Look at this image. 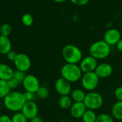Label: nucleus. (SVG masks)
<instances>
[{
    "label": "nucleus",
    "mask_w": 122,
    "mask_h": 122,
    "mask_svg": "<svg viewBox=\"0 0 122 122\" xmlns=\"http://www.w3.org/2000/svg\"><path fill=\"white\" fill-rule=\"evenodd\" d=\"M121 1H122V0H121Z\"/></svg>",
    "instance_id": "e433bc0d"
},
{
    "label": "nucleus",
    "mask_w": 122,
    "mask_h": 122,
    "mask_svg": "<svg viewBox=\"0 0 122 122\" xmlns=\"http://www.w3.org/2000/svg\"><path fill=\"white\" fill-rule=\"evenodd\" d=\"M122 39L121 32L117 29H108L104 35V41L107 42L109 46H114L119 42Z\"/></svg>",
    "instance_id": "9b49d317"
},
{
    "label": "nucleus",
    "mask_w": 122,
    "mask_h": 122,
    "mask_svg": "<svg viewBox=\"0 0 122 122\" xmlns=\"http://www.w3.org/2000/svg\"><path fill=\"white\" fill-rule=\"evenodd\" d=\"M11 92L7 81L0 80V99H4V98Z\"/></svg>",
    "instance_id": "412c9836"
},
{
    "label": "nucleus",
    "mask_w": 122,
    "mask_h": 122,
    "mask_svg": "<svg viewBox=\"0 0 122 122\" xmlns=\"http://www.w3.org/2000/svg\"><path fill=\"white\" fill-rule=\"evenodd\" d=\"M61 75L62 78L71 84L81 80L83 72L79 65L66 63L61 69Z\"/></svg>",
    "instance_id": "f03ea898"
},
{
    "label": "nucleus",
    "mask_w": 122,
    "mask_h": 122,
    "mask_svg": "<svg viewBox=\"0 0 122 122\" xmlns=\"http://www.w3.org/2000/svg\"><path fill=\"white\" fill-rule=\"evenodd\" d=\"M0 122H12L11 117L7 114H2L0 116Z\"/></svg>",
    "instance_id": "473e14b6"
},
{
    "label": "nucleus",
    "mask_w": 122,
    "mask_h": 122,
    "mask_svg": "<svg viewBox=\"0 0 122 122\" xmlns=\"http://www.w3.org/2000/svg\"><path fill=\"white\" fill-rule=\"evenodd\" d=\"M97 61V59H96L91 55L82 58L81 61L79 62V67L83 74L94 71L97 65L99 64Z\"/></svg>",
    "instance_id": "6e6552de"
},
{
    "label": "nucleus",
    "mask_w": 122,
    "mask_h": 122,
    "mask_svg": "<svg viewBox=\"0 0 122 122\" xmlns=\"http://www.w3.org/2000/svg\"><path fill=\"white\" fill-rule=\"evenodd\" d=\"M84 104L87 109L90 110H98L104 104V99L102 96L96 92H89L86 94L84 100Z\"/></svg>",
    "instance_id": "39448f33"
},
{
    "label": "nucleus",
    "mask_w": 122,
    "mask_h": 122,
    "mask_svg": "<svg viewBox=\"0 0 122 122\" xmlns=\"http://www.w3.org/2000/svg\"><path fill=\"white\" fill-rule=\"evenodd\" d=\"M36 95L39 98L44 99H46L49 97V89H48V88L46 86H40V87L39 88V89L36 92Z\"/></svg>",
    "instance_id": "4be33fe9"
},
{
    "label": "nucleus",
    "mask_w": 122,
    "mask_h": 122,
    "mask_svg": "<svg viewBox=\"0 0 122 122\" xmlns=\"http://www.w3.org/2000/svg\"><path fill=\"white\" fill-rule=\"evenodd\" d=\"M54 88L56 92L61 96L69 95L71 92V84L70 82L61 77L59 78L54 84Z\"/></svg>",
    "instance_id": "9d476101"
},
{
    "label": "nucleus",
    "mask_w": 122,
    "mask_h": 122,
    "mask_svg": "<svg viewBox=\"0 0 122 122\" xmlns=\"http://www.w3.org/2000/svg\"><path fill=\"white\" fill-rule=\"evenodd\" d=\"M11 121L12 122H27L28 119L21 112H19L14 114L11 117Z\"/></svg>",
    "instance_id": "a878e982"
},
{
    "label": "nucleus",
    "mask_w": 122,
    "mask_h": 122,
    "mask_svg": "<svg viewBox=\"0 0 122 122\" xmlns=\"http://www.w3.org/2000/svg\"><path fill=\"white\" fill-rule=\"evenodd\" d=\"M22 84L26 92H29L35 94L40 87V83L38 78L32 74L26 75Z\"/></svg>",
    "instance_id": "1a4fd4ad"
},
{
    "label": "nucleus",
    "mask_w": 122,
    "mask_h": 122,
    "mask_svg": "<svg viewBox=\"0 0 122 122\" xmlns=\"http://www.w3.org/2000/svg\"><path fill=\"white\" fill-rule=\"evenodd\" d=\"M21 22L24 26H30L32 25V24L34 22V18L30 14L26 13V14H23L21 16Z\"/></svg>",
    "instance_id": "393cba45"
},
{
    "label": "nucleus",
    "mask_w": 122,
    "mask_h": 122,
    "mask_svg": "<svg viewBox=\"0 0 122 122\" xmlns=\"http://www.w3.org/2000/svg\"><path fill=\"white\" fill-rule=\"evenodd\" d=\"M114 97L118 101H122V86H118L114 90Z\"/></svg>",
    "instance_id": "c756f323"
},
{
    "label": "nucleus",
    "mask_w": 122,
    "mask_h": 122,
    "mask_svg": "<svg viewBox=\"0 0 122 122\" xmlns=\"http://www.w3.org/2000/svg\"><path fill=\"white\" fill-rule=\"evenodd\" d=\"M117 49L119 51H121L122 52V38L119 41V42L117 44Z\"/></svg>",
    "instance_id": "72a5a7b5"
},
{
    "label": "nucleus",
    "mask_w": 122,
    "mask_h": 122,
    "mask_svg": "<svg viewBox=\"0 0 122 122\" xmlns=\"http://www.w3.org/2000/svg\"><path fill=\"white\" fill-rule=\"evenodd\" d=\"M14 69L8 64L1 63L0 64V80L8 81L13 78Z\"/></svg>",
    "instance_id": "2eb2a0df"
},
{
    "label": "nucleus",
    "mask_w": 122,
    "mask_h": 122,
    "mask_svg": "<svg viewBox=\"0 0 122 122\" xmlns=\"http://www.w3.org/2000/svg\"><path fill=\"white\" fill-rule=\"evenodd\" d=\"M24 94V97L25 98L26 102H34V99L36 98V94L35 93H32V92H26Z\"/></svg>",
    "instance_id": "c85d7f7f"
},
{
    "label": "nucleus",
    "mask_w": 122,
    "mask_h": 122,
    "mask_svg": "<svg viewBox=\"0 0 122 122\" xmlns=\"http://www.w3.org/2000/svg\"><path fill=\"white\" fill-rule=\"evenodd\" d=\"M99 78L94 71L83 74L81 79V84L83 89L86 91L94 92L98 86Z\"/></svg>",
    "instance_id": "423d86ee"
},
{
    "label": "nucleus",
    "mask_w": 122,
    "mask_h": 122,
    "mask_svg": "<svg viewBox=\"0 0 122 122\" xmlns=\"http://www.w3.org/2000/svg\"><path fill=\"white\" fill-rule=\"evenodd\" d=\"M86 107L84 102H74L69 109L71 116L74 119H81L86 111Z\"/></svg>",
    "instance_id": "4468645a"
},
{
    "label": "nucleus",
    "mask_w": 122,
    "mask_h": 122,
    "mask_svg": "<svg viewBox=\"0 0 122 122\" xmlns=\"http://www.w3.org/2000/svg\"><path fill=\"white\" fill-rule=\"evenodd\" d=\"M14 64L16 70L26 72L31 68V61L28 55L24 53H19L14 61Z\"/></svg>",
    "instance_id": "0eeeda50"
},
{
    "label": "nucleus",
    "mask_w": 122,
    "mask_h": 122,
    "mask_svg": "<svg viewBox=\"0 0 122 122\" xmlns=\"http://www.w3.org/2000/svg\"><path fill=\"white\" fill-rule=\"evenodd\" d=\"M96 122H114L112 116L108 114L102 113L97 115Z\"/></svg>",
    "instance_id": "b1692460"
},
{
    "label": "nucleus",
    "mask_w": 122,
    "mask_h": 122,
    "mask_svg": "<svg viewBox=\"0 0 122 122\" xmlns=\"http://www.w3.org/2000/svg\"><path fill=\"white\" fill-rule=\"evenodd\" d=\"M26 76L25 72L21 71H19V70H16L14 72V75H13V78H14L19 84L22 83L24 78Z\"/></svg>",
    "instance_id": "bb28decb"
},
{
    "label": "nucleus",
    "mask_w": 122,
    "mask_h": 122,
    "mask_svg": "<svg viewBox=\"0 0 122 122\" xmlns=\"http://www.w3.org/2000/svg\"><path fill=\"white\" fill-rule=\"evenodd\" d=\"M61 54L64 60L67 64H77L83 58V54L81 49L74 44L66 45L62 49Z\"/></svg>",
    "instance_id": "20e7f679"
},
{
    "label": "nucleus",
    "mask_w": 122,
    "mask_h": 122,
    "mask_svg": "<svg viewBox=\"0 0 122 122\" xmlns=\"http://www.w3.org/2000/svg\"><path fill=\"white\" fill-rule=\"evenodd\" d=\"M21 112L27 119L31 120L38 116L39 109L34 102H26L22 107Z\"/></svg>",
    "instance_id": "f8f14e48"
},
{
    "label": "nucleus",
    "mask_w": 122,
    "mask_h": 122,
    "mask_svg": "<svg viewBox=\"0 0 122 122\" xmlns=\"http://www.w3.org/2000/svg\"><path fill=\"white\" fill-rule=\"evenodd\" d=\"M70 1L76 6H84L88 4L89 0H70Z\"/></svg>",
    "instance_id": "2f4dec72"
},
{
    "label": "nucleus",
    "mask_w": 122,
    "mask_h": 122,
    "mask_svg": "<svg viewBox=\"0 0 122 122\" xmlns=\"http://www.w3.org/2000/svg\"><path fill=\"white\" fill-rule=\"evenodd\" d=\"M53 1L56 3H63V2L66 1V0H53Z\"/></svg>",
    "instance_id": "c9c22d12"
},
{
    "label": "nucleus",
    "mask_w": 122,
    "mask_h": 122,
    "mask_svg": "<svg viewBox=\"0 0 122 122\" xmlns=\"http://www.w3.org/2000/svg\"><path fill=\"white\" fill-rule=\"evenodd\" d=\"M69 95L61 96L59 99V106L62 109H69L73 102Z\"/></svg>",
    "instance_id": "6ab92c4d"
},
{
    "label": "nucleus",
    "mask_w": 122,
    "mask_h": 122,
    "mask_svg": "<svg viewBox=\"0 0 122 122\" xmlns=\"http://www.w3.org/2000/svg\"><path fill=\"white\" fill-rule=\"evenodd\" d=\"M111 53V46L104 40H99L94 42L89 47V54L97 60H102L107 58Z\"/></svg>",
    "instance_id": "7ed1b4c3"
},
{
    "label": "nucleus",
    "mask_w": 122,
    "mask_h": 122,
    "mask_svg": "<svg viewBox=\"0 0 122 122\" xmlns=\"http://www.w3.org/2000/svg\"><path fill=\"white\" fill-rule=\"evenodd\" d=\"M70 94L74 102H84L86 94L81 89H75L71 91Z\"/></svg>",
    "instance_id": "a211bd4d"
},
{
    "label": "nucleus",
    "mask_w": 122,
    "mask_h": 122,
    "mask_svg": "<svg viewBox=\"0 0 122 122\" xmlns=\"http://www.w3.org/2000/svg\"><path fill=\"white\" fill-rule=\"evenodd\" d=\"M11 50V42L8 36L0 34V54L6 55Z\"/></svg>",
    "instance_id": "dca6fc26"
},
{
    "label": "nucleus",
    "mask_w": 122,
    "mask_h": 122,
    "mask_svg": "<svg viewBox=\"0 0 122 122\" xmlns=\"http://www.w3.org/2000/svg\"><path fill=\"white\" fill-rule=\"evenodd\" d=\"M112 116L114 119L122 121V101H117L112 108Z\"/></svg>",
    "instance_id": "f3484780"
},
{
    "label": "nucleus",
    "mask_w": 122,
    "mask_h": 122,
    "mask_svg": "<svg viewBox=\"0 0 122 122\" xmlns=\"http://www.w3.org/2000/svg\"><path fill=\"white\" fill-rule=\"evenodd\" d=\"M94 72L99 79H106L112 74L113 68L109 63H101L97 65Z\"/></svg>",
    "instance_id": "ddd939ff"
},
{
    "label": "nucleus",
    "mask_w": 122,
    "mask_h": 122,
    "mask_svg": "<svg viewBox=\"0 0 122 122\" xmlns=\"http://www.w3.org/2000/svg\"><path fill=\"white\" fill-rule=\"evenodd\" d=\"M7 84H8V86H9V89H11V90H15L18 87V86L19 84V83L14 78H11L9 80H8Z\"/></svg>",
    "instance_id": "cd10ccee"
},
{
    "label": "nucleus",
    "mask_w": 122,
    "mask_h": 122,
    "mask_svg": "<svg viewBox=\"0 0 122 122\" xmlns=\"http://www.w3.org/2000/svg\"><path fill=\"white\" fill-rule=\"evenodd\" d=\"M31 122H44V121L41 117L37 116V117H34V119H31Z\"/></svg>",
    "instance_id": "f704fd0d"
},
{
    "label": "nucleus",
    "mask_w": 122,
    "mask_h": 122,
    "mask_svg": "<svg viewBox=\"0 0 122 122\" xmlns=\"http://www.w3.org/2000/svg\"><path fill=\"white\" fill-rule=\"evenodd\" d=\"M3 100L6 109L14 113L21 112L24 104L26 102L24 94L18 91H11Z\"/></svg>",
    "instance_id": "f257e3e1"
},
{
    "label": "nucleus",
    "mask_w": 122,
    "mask_h": 122,
    "mask_svg": "<svg viewBox=\"0 0 122 122\" xmlns=\"http://www.w3.org/2000/svg\"><path fill=\"white\" fill-rule=\"evenodd\" d=\"M11 31H12L11 26L7 23L3 24L0 27V34L2 36H5L9 37V36L11 33Z\"/></svg>",
    "instance_id": "5701e85b"
},
{
    "label": "nucleus",
    "mask_w": 122,
    "mask_h": 122,
    "mask_svg": "<svg viewBox=\"0 0 122 122\" xmlns=\"http://www.w3.org/2000/svg\"><path fill=\"white\" fill-rule=\"evenodd\" d=\"M97 117V114H96L95 111L86 109L83 117H81V119L83 122H96Z\"/></svg>",
    "instance_id": "aec40b11"
},
{
    "label": "nucleus",
    "mask_w": 122,
    "mask_h": 122,
    "mask_svg": "<svg viewBox=\"0 0 122 122\" xmlns=\"http://www.w3.org/2000/svg\"><path fill=\"white\" fill-rule=\"evenodd\" d=\"M17 54H18V53H16V52L14 51L11 50V51L6 54V56H7V59H8L9 61L14 62V61L15 60V59H16V56H17Z\"/></svg>",
    "instance_id": "7c9ffc66"
}]
</instances>
